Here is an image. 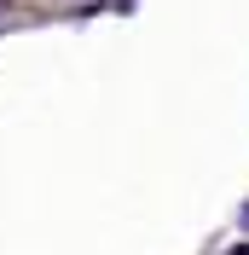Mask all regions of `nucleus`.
I'll list each match as a JSON object with an SVG mask.
<instances>
[{
	"mask_svg": "<svg viewBox=\"0 0 249 255\" xmlns=\"http://www.w3.org/2000/svg\"><path fill=\"white\" fill-rule=\"evenodd\" d=\"M238 232H249V203H244V209H238Z\"/></svg>",
	"mask_w": 249,
	"mask_h": 255,
	"instance_id": "obj_1",
	"label": "nucleus"
},
{
	"mask_svg": "<svg viewBox=\"0 0 249 255\" xmlns=\"http://www.w3.org/2000/svg\"><path fill=\"white\" fill-rule=\"evenodd\" d=\"M232 255H249V244H238V250H232Z\"/></svg>",
	"mask_w": 249,
	"mask_h": 255,
	"instance_id": "obj_2",
	"label": "nucleus"
}]
</instances>
